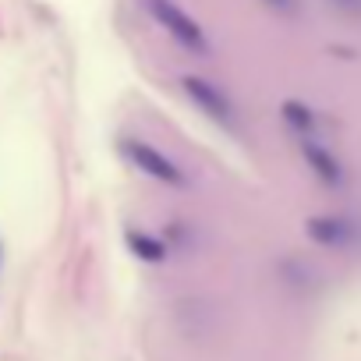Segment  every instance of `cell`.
Here are the masks:
<instances>
[{"instance_id": "cell-1", "label": "cell", "mask_w": 361, "mask_h": 361, "mask_svg": "<svg viewBox=\"0 0 361 361\" xmlns=\"http://www.w3.org/2000/svg\"><path fill=\"white\" fill-rule=\"evenodd\" d=\"M145 11H149V18L177 43V47H185V50H192V54H199V57H206L209 54V39H206V32H202V25L177 4V0H145Z\"/></svg>"}, {"instance_id": "cell-2", "label": "cell", "mask_w": 361, "mask_h": 361, "mask_svg": "<svg viewBox=\"0 0 361 361\" xmlns=\"http://www.w3.org/2000/svg\"><path fill=\"white\" fill-rule=\"evenodd\" d=\"M121 156H124L135 170H142L145 177L159 180V185H166V188H185V185H188V173L180 170L166 152H159V149H156V145H149V142L121 138Z\"/></svg>"}, {"instance_id": "cell-3", "label": "cell", "mask_w": 361, "mask_h": 361, "mask_svg": "<svg viewBox=\"0 0 361 361\" xmlns=\"http://www.w3.org/2000/svg\"><path fill=\"white\" fill-rule=\"evenodd\" d=\"M180 89H185V96L192 99V106L202 110L209 121H216V124H224V128H234L238 110H234V99H231L220 85H213V82L202 78V75H185V78H180Z\"/></svg>"}, {"instance_id": "cell-4", "label": "cell", "mask_w": 361, "mask_h": 361, "mask_svg": "<svg viewBox=\"0 0 361 361\" xmlns=\"http://www.w3.org/2000/svg\"><path fill=\"white\" fill-rule=\"evenodd\" d=\"M305 234L319 248H333V252H347V248L361 245V224L350 220V216H336V213L305 220Z\"/></svg>"}, {"instance_id": "cell-5", "label": "cell", "mask_w": 361, "mask_h": 361, "mask_svg": "<svg viewBox=\"0 0 361 361\" xmlns=\"http://www.w3.org/2000/svg\"><path fill=\"white\" fill-rule=\"evenodd\" d=\"M298 145H301V156H305L308 170L315 173V180H322L326 188H343L347 185V166L340 163V156L329 145H322L319 138H301Z\"/></svg>"}, {"instance_id": "cell-6", "label": "cell", "mask_w": 361, "mask_h": 361, "mask_svg": "<svg viewBox=\"0 0 361 361\" xmlns=\"http://www.w3.org/2000/svg\"><path fill=\"white\" fill-rule=\"evenodd\" d=\"M124 245H128V252L138 259V262H149V266H159V262H166V255H170V245L163 241V238H156V234H149V231H128L124 234Z\"/></svg>"}, {"instance_id": "cell-7", "label": "cell", "mask_w": 361, "mask_h": 361, "mask_svg": "<svg viewBox=\"0 0 361 361\" xmlns=\"http://www.w3.org/2000/svg\"><path fill=\"white\" fill-rule=\"evenodd\" d=\"M280 117H283V124L298 135V142H301V138H319V114H315L308 103L287 99V103L280 106Z\"/></svg>"}, {"instance_id": "cell-8", "label": "cell", "mask_w": 361, "mask_h": 361, "mask_svg": "<svg viewBox=\"0 0 361 361\" xmlns=\"http://www.w3.org/2000/svg\"><path fill=\"white\" fill-rule=\"evenodd\" d=\"M266 8H273V11H280V15H294L298 11V0H262Z\"/></svg>"}, {"instance_id": "cell-9", "label": "cell", "mask_w": 361, "mask_h": 361, "mask_svg": "<svg viewBox=\"0 0 361 361\" xmlns=\"http://www.w3.org/2000/svg\"><path fill=\"white\" fill-rule=\"evenodd\" d=\"M333 8H340L343 15H361V0H329Z\"/></svg>"}]
</instances>
